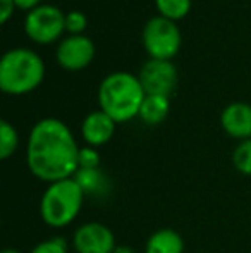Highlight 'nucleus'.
I'll return each instance as SVG.
<instances>
[{"label":"nucleus","mask_w":251,"mask_h":253,"mask_svg":"<svg viewBox=\"0 0 251 253\" xmlns=\"http://www.w3.org/2000/svg\"><path fill=\"white\" fill-rule=\"evenodd\" d=\"M144 93L140 78L131 73H112L100 83L98 103L100 110L110 116L115 123H127L140 116Z\"/></svg>","instance_id":"obj_2"},{"label":"nucleus","mask_w":251,"mask_h":253,"mask_svg":"<svg viewBox=\"0 0 251 253\" xmlns=\"http://www.w3.org/2000/svg\"><path fill=\"white\" fill-rule=\"evenodd\" d=\"M162 17L171 21L182 19L191 10V0H155Z\"/></svg>","instance_id":"obj_16"},{"label":"nucleus","mask_w":251,"mask_h":253,"mask_svg":"<svg viewBox=\"0 0 251 253\" xmlns=\"http://www.w3.org/2000/svg\"><path fill=\"white\" fill-rule=\"evenodd\" d=\"M144 253H184V240L178 231L164 227L150 234Z\"/></svg>","instance_id":"obj_12"},{"label":"nucleus","mask_w":251,"mask_h":253,"mask_svg":"<svg viewBox=\"0 0 251 253\" xmlns=\"http://www.w3.org/2000/svg\"><path fill=\"white\" fill-rule=\"evenodd\" d=\"M86 16L81 10H71L66 14V30L71 35H81L86 30Z\"/></svg>","instance_id":"obj_18"},{"label":"nucleus","mask_w":251,"mask_h":253,"mask_svg":"<svg viewBox=\"0 0 251 253\" xmlns=\"http://www.w3.org/2000/svg\"><path fill=\"white\" fill-rule=\"evenodd\" d=\"M2 253H21V252L16 250V248H3Z\"/></svg>","instance_id":"obj_24"},{"label":"nucleus","mask_w":251,"mask_h":253,"mask_svg":"<svg viewBox=\"0 0 251 253\" xmlns=\"http://www.w3.org/2000/svg\"><path fill=\"white\" fill-rule=\"evenodd\" d=\"M100 167V153L93 147L79 148V169H98Z\"/></svg>","instance_id":"obj_20"},{"label":"nucleus","mask_w":251,"mask_h":253,"mask_svg":"<svg viewBox=\"0 0 251 253\" xmlns=\"http://www.w3.org/2000/svg\"><path fill=\"white\" fill-rule=\"evenodd\" d=\"M43 76V59L30 48H12L0 60V88L3 93H30L40 86Z\"/></svg>","instance_id":"obj_3"},{"label":"nucleus","mask_w":251,"mask_h":253,"mask_svg":"<svg viewBox=\"0 0 251 253\" xmlns=\"http://www.w3.org/2000/svg\"><path fill=\"white\" fill-rule=\"evenodd\" d=\"M72 247L77 253H114L115 236L102 222L81 224L72 234Z\"/></svg>","instance_id":"obj_8"},{"label":"nucleus","mask_w":251,"mask_h":253,"mask_svg":"<svg viewBox=\"0 0 251 253\" xmlns=\"http://www.w3.org/2000/svg\"><path fill=\"white\" fill-rule=\"evenodd\" d=\"M14 3L23 10H33L40 5V0H14Z\"/></svg>","instance_id":"obj_22"},{"label":"nucleus","mask_w":251,"mask_h":253,"mask_svg":"<svg viewBox=\"0 0 251 253\" xmlns=\"http://www.w3.org/2000/svg\"><path fill=\"white\" fill-rule=\"evenodd\" d=\"M115 121L104 110H95L84 117L81 124V134L83 140L86 141L88 147L98 148L102 145L108 143L115 133Z\"/></svg>","instance_id":"obj_10"},{"label":"nucleus","mask_w":251,"mask_h":253,"mask_svg":"<svg viewBox=\"0 0 251 253\" xmlns=\"http://www.w3.org/2000/svg\"><path fill=\"white\" fill-rule=\"evenodd\" d=\"M66 30V16L55 5H38L24 19V31L33 42L47 45L61 38Z\"/></svg>","instance_id":"obj_6"},{"label":"nucleus","mask_w":251,"mask_h":253,"mask_svg":"<svg viewBox=\"0 0 251 253\" xmlns=\"http://www.w3.org/2000/svg\"><path fill=\"white\" fill-rule=\"evenodd\" d=\"M114 253H138L133 247H127V245H117Z\"/></svg>","instance_id":"obj_23"},{"label":"nucleus","mask_w":251,"mask_h":253,"mask_svg":"<svg viewBox=\"0 0 251 253\" xmlns=\"http://www.w3.org/2000/svg\"><path fill=\"white\" fill-rule=\"evenodd\" d=\"M74 179L83 190L84 197H105L110 191V181L100 167L98 169H77Z\"/></svg>","instance_id":"obj_13"},{"label":"nucleus","mask_w":251,"mask_h":253,"mask_svg":"<svg viewBox=\"0 0 251 253\" xmlns=\"http://www.w3.org/2000/svg\"><path fill=\"white\" fill-rule=\"evenodd\" d=\"M31 253H67V241L59 236L50 238V240H45L41 243H38L31 250Z\"/></svg>","instance_id":"obj_19"},{"label":"nucleus","mask_w":251,"mask_h":253,"mask_svg":"<svg viewBox=\"0 0 251 253\" xmlns=\"http://www.w3.org/2000/svg\"><path fill=\"white\" fill-rule=\"evenodd\" d=\"M26 164L35 177L48 184L74 177L79 169V147L69 127L54 117L38 121L28 140Z\"/></svg>","instance_id":"obj_1"},{"label":"nucleus","mask_w":251,"mask_h":253,"mask_svg":"<svg viewBox=\"0 0 251 253\" xmlns=\"http://www.w3.org/2000/svg\"><path fill=\"white\" fill-rule=\"evenodd\" d=\"M143 45L150 59L171 60L181 48V31L167 17H151L143 30Z\"/></svg>","instance_id":"obj_5"},{"label":"nucleus","mask_w":251,"mask_h":253,"mask_svg":"<svg viewBox=\"0 0 251 253\" xmlns=\"http://www.w3.org/2000/svg\"><path fill=\"white\" fill-rule=\"evenodd\" d=\"M220 124L224 131L236 140L251 138V105L245 102H234L227 105L220 114Z\"/></svg>","instance_id":"obj_11"},{"label":"nucleus","mask_w":251,"mask_h":253,"mask_svg":"<svg viewBox=\"0 0 251 253\" xmlns=\"http://www.w3.org/2000/svg\"><path fill=\"white\" fill-rule=\"evenodd\" d=\"M171 103L167 97L160 95H146L140 109V119L148 126H157L169 116Z\"/></svg>","instance_id":"obj_14"},{"label":"nucleus","mask_w":251,"mask_h":253,"mask_svg":"<svg viewBox=\"0 0 251 253\" xmlns=\"http://www.w3.org/2000/svg\"><path fill=\"white\" fill-rule=\"evenodd\" d=\"M138 78L146 95H160L169 98L178 84V69L171 60L150 59L141 67Z\"/></svg>","instance_id":"obj_7"},{"label":"nucleus","mask_w":251,"mask_h":253,"mask_svg":"<svg viewBox=\"0 0 251 253\" xmlns=\"http://www.w3.org/2000/svg\"><path fill=\"white\" fill-rule=\"evenodd\" d=\"M95 59V43L83 35H71L57 47V62L67 71H81Z\"/></svg>","instance_id":"obj_9"},{"label":"nucleus","mask_w":251,"mask_h":253,"mask_svg":"<svg viewBox=\"0 0 251 253\" xmlns=\"http://www.w3.org/2000/svg\"><path fill=\"white\" fill-rule=\"evenodd\" d=\"M84 202V193L74 177L47 186L40 200V215L48 227L62 229L74 222Z\"/></svg>","instance_id":"obj_4"},{"label":"nucleus","mask_w":251,"mask_h":253,"mask_svg":"<svg viewBox=\"0 0 251 253\" xmlns=\"http://www.w3.org/2000/svg\"><path fill=\"white\" fill-rule=\"evenodd\" d=\"M232 164L245 176H251V138L245 140L232 152Z\"/></svg>","instance_id":"obj_17"},{"label":"nucleus","mask_w":251,"mask_h":253,"mask_svg":"<svg viewBox=\"0 0 251 253\" xmlns=\"http://www.w3.org/2000/svg\"><path fill=\"white\" fill-rule=\"evenodd\" d=\"M0 23L5 24L7 21H9V17L12 16L14 12V0H0Z\"/></svg>","instance_id":"obj_21"},{"label":"nucleus","mask_w":251,"mask_h":253,"mask_svg":"<svg viewBox=\"0 0 251 253\" xmlns=\"http://www.w3.org/2000/svg\"><path fill=\"white\" fill-rule=\"evenodd\" d=\"M19 147V134L9 121H0V159L7 160Z\"/></svg>","instance_id":"obj_15"}]
</instances>
